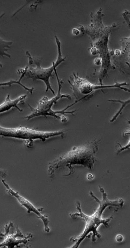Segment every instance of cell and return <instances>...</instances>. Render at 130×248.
Here are the masks:
<instances>
[{"mask_svg": "<svg viewBox=\"0 0 130 248\" xmlns=\"http://www.w3.org/2000/svg\"><path fill=\"white\" fill-rule=\"evenodd\" d=\"M27 97L26 95H23L12 100L10 95H7L5 101L0 104V114L9 111L13 108H15L19 111L22 112L23 109L20 108L18 105L19 103H23Z\"/></svg>", "mask_w": 130, "mask_h": 248, "instance_id": "8", "label": "cell"}, {"mask_svg": "<svg viewBox=\"0 0 130 248\" xmlns=\"http://www.w3.org/2000/svg\"><path fill=\"white\" fill-rule=\"evenodd\" d=\"M2 67V64L0 63V69Z\"/></svg>", "mask_w": 130, "mask_h": 248, "instance_id": "17", "label": "cell"}, {"mask_svg": "<svg viewBox=\"0 0 130 248\" xmlns=\"http://www.w3.org/2000/svg\"><path fill=\"white\" fill-rule=\"evenodd\" d=\"M6 175V172L4 170L0 169V176L2 177H5Z\"/></svg>", "mask_w": 130, "mask_h": 248, "instance_id": "12", "label": "cell"}, {"mask_svg": "<svg viewBox=\"0 0 130 248\" xmlns=\"http://www.w3.org/2000/svg\"><path fill=\"white\" fill-rule=\"evenodd\" d=\"M65 115H62L60 116V120L63 123H65L67 121V118L65 117Z\"/></svg>", "mask_w": 130, "mask_h": 248, "instance_id": "13", "label": "cell"}, {"mask_svg": "<svg viewBox=\"0 0 130 248\" xmlns=\"http://www.w3.org/2000/svg\"><path fill=\"white\" fill-rule=\"evenodd\" d=\"M123 236L120 234H118L116 237V239L118 242H121L123 240Z\"/></svg>", "mask_w": 130, "mask_h": 248, "instance_id": "11", "label": "cell"}, {"mask_svg": "<svg viewBox=\"0 0 130 248\" xmlns=\"http://www.w3.org/2000/svg\"><path fill=\"white\" fill-rule=\"evenodd\" d=\"M68 82L70 85L73 94L77 98L78 95L82 94L86 96L90 95L95 90L106 88H117L130 92L128 88L124 87L129 85L126 82H116L114 84L110 85H101L93 84L86 79L80 77L78 73H73L72 76Z\"/></svg>", "mask_w": 130, "mask_h": 248, "instance_id": "5", "label": "cell"}, {"mask_svg": "<svg viewBox=\"0 0 130 248\" xmlns=\"http://www.w3.org/2000/svg\"><path fill=\"white\" fill-rule=\"evenodd\" d=\"M12 44V42L5 41L0 37V56L11 58V56L8 53V51Z\"/></svg>", "mask_w": 130, "mask_h": 248, "instance_id": "9", "label": "cell"}, {"mask_svg": "<svg viewBox=\"0 0 130 248\" xmlns=\"http://www.w3.org/2000/svg\"><path fill=\"white\" fill-rule=\"evenodd\" d=\"M1 182L9 193L15 197L21 204L27 209L28 213L31 212L34 213L37 215L38 218L42 220L44 225L45 231L47 233L49 232L50 228L48 226L49 221L47 218L48 216L43 215L40 212L42 211L43 209H37L28 200L19 195L17 192L13 190L4 180H2Z\"/></svg>", "mask_w": 130, "mask_h": 248, "instance_id": "7", "label": "cell"}, {"mask_svg": "<svg viewBox=\"0 0 130 248\" xmlns=\"http://www.w3.org/2000/svg\"><path fill=\"white\" fill-rule=\"evenodd\" d=\"M95 62L96 64H99L100 63V60L99 58H97L95 60Z\"/></svg>", "mask_w": 130, "mask_h": 248, "instance_id": "16", "label": "cell"}, {"mask_svg": "<svg viewBox=\"0 0 130 248\" xmlns=\"http://www.w3.org/2000/svg\"><path fill=\"white\" fill-rule=\"evenodd\" d=\"M55 42L57 48L58 56L56 62H53L51 66L45 68L41 67L42 58L33 57L28 51H27L26 55L28 58L29 65L34 64L35 67L27 66L24 68H18L17 71L19 75H23L24 77L30 79L33 81L37 80L42 81L46 86L45 92H47L50 90L54 95L55 93L51 85L50 79L53 77V73L57 67L66 59V57H63L61 44L59 39H56Z\"/></svg>", "mask_w": 130, "mask_h": 248, "instance_id": "2", "label": "cell"}, {"mask_svg": "<svg viewBox=\"0 0 130 248\" xmlns=\"http://www.w3.org/2000/svg\"><path fill=\"white\" fill-rule=\"evenodd\" d=\"M108 101L110 102H119L121 104V106L119 110L110 121V122H113L115 121L119 116L121 114L122 110L125 106L130 103V99L124 101L120 100H108Z\"/></svg>", "mask_w": 130, "mask_h": 248, "instance_id": "10", "label": "cell"}, {"mask_svg": "<svg viewBox=\"0 0 130 248\" xmlns=\"http://www.w3.org/2000/svg\"><path fill=\"white\" fill-rule=\"evenodd\" d=\"M99 188L102 194L101 200H100L95 196L92 191H91L90 192L91 196L99 204V207L93 215L89 216L84 214L82 211L79 202H78L77 204V209L79 212L70 214L72 218H82L84 219L86 222L85 227L83 232L77 237H72L70 239V241L75 242L72 248H78L82 242L91 232L92 233L91 236L92 241H96V237L100 238L101 236L97 231L98 227L100 224H103L106 228H108L109 226L108 223L113 218L112 216H111L107 219H102L101 215L103 211L108 206L121 207L123 205L124 201L123 199H119L117 200L111 201L107 198V194L105 192L104 189L100 186H99Z\"/></svg>", "mask_w": 130, "mask_h": 248, "instance_id": "1", "label": "cell"}, {"mask_svg": "<svg viewBox=\"0 0 130 248\" xmlns=\"http://www.w3.org/2000/svg\"><path fill=\"white\" fill-rule=\"evenodd\" d=\"M87 178L89 180H91L93 178V176L91 174H89L88 175Z\"/></svg>", "mask_w": 130, "mask_h": 248, "instance_id": "15", "label": "cell"}, {"mask_svg": "<svg viewBox=\"0 0 130 248\" xmlns=\"http://www.w3.org/2000/svg\"><path fill=\"white\" fill-rule=\"evenodd\" d=\"M73 33L75 35H78L80 33L79 31L77 28H74L73 30Z\"/></svg>", "mask_w": 130, "mask_h": 248, "instance_id": "14", "label": "cell"}, {"mask_svg": "<svg viewBox=\"0 0 130 248\" xmlns=\"http://www.w3.org/2000/svg\"><path fill=\"white\" fill-rule=\"evenodd\" d=\"M54 73L58 84V88L57 94L51 99H49L46 96H43L39 101L36 107L34 108L28 104V105L31 112L29 115L24 117L23 118L25 119L29 120L39 116H42L47 117L48 116L60 119V116H59L58 114H60L66 115V114H69L73 115L76 111V110L70 111H67L69 108L77 103L75 101L62 110H54L52 109L53 106L59 100L63 98H66L70 100L71 99V97L69 94L61 93V90L62 85L64 83V80L59 78L56 69L55 70Z\"/></svg>", "mask_w": 130, "mask_h": 248, "instance_id": "3", "label": "cell"}, {"mask_svg": "<svg viewBox=\"0 0 130 248\" xmlns=\"http://www.w3.org/2000/svg\"><path fill=\"white\" fill-rule=\"evenodd\" d=\"M65 132V131L63 130L40 131L24 126L8 128L0 125V136L23 140L26 146L28 147L32 146L34 140L40 139L44 141L51 137L58 136L62 137Z\"/></svg>", "mask_w": 130, "mask_h": 248, "instance_id": "4", "label": "cell"}, {"mask_svg": "<svg viewBox=\"0 0 130 248\" xmlns=\"http://www.w3.org/2000/svg\"><path fill=\"white\" fill-rule=\"evenodd\" d=\"M4 230L3 232L0 229V239H3L0 243V248L19 247L21 245H27L29 239L33 236L31 233L24 235L18 226L14 227L11 222L5 225Z\"/></svg>", "mask_w": 130, "mask_h": 248, "instance_id": "6", "label": "cell"}]
</instances>
